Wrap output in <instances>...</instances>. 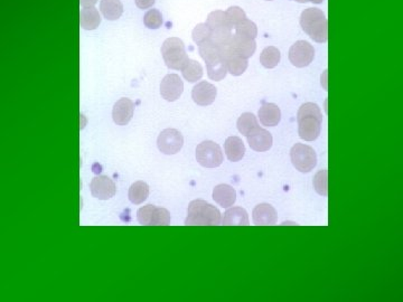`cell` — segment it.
<instances>
[{
    "label": "cell",
    "mask_w": 403,
    "mask_h": 302,
    "mask_svg": "<svg viewBox=\"0 0 403 302\" xmlns=\"http://www.w3.org/2000/svg\"><path fill=\"white\" fill-rule=\"evenodd\" d=\"M298 134L305 141H314L321 134L323 114L321 109L315 103H305L299 108L297 114Z\"/></svg>",
    "instance_id": "1"
},
{
    "label": "cell",
    "mask_w": 403,
    "mask_h": 302,
    "mask_svg": "<svg viewBox=\"0 0 403 302\" xmlns=\"http://www.w3.org/2000/svg\"><path fill=\"white\" fill-rule=\"evenodd\" d=\"M301 26L303 31L316 43H326L328 40V23L321 9H305L301 13Z\"/></svg>",
    "instance_id": "2"
},
{
    "label": "cell",
    "mask_w": 403,
    "mask_h": 302,
    "mask_svg": "<svg viewBox=\"0 0 403 302\" xmlns=\"http://www.w3.org/2000/svg\"><path fill=\"white\" fill-rule=\"evenodd\" d=\"M220 224H221V213L215 206L202 200L190 202L185 225L216 226Z\"/></svg>",
    "instance_id": "3"
},
{
    "label": "cell",
    "mask_w": 403,
    "mask_h": 302,
    "mask_svg": "<svg viewBox=\"0 0 403 302\" xmlns=\"http://www.w3.org/2000/svg\"><path fill=\"white\" fill-rule=\"evenodd\" d=\"M162 55L168 69L182 71L188 63V53L184 42L177 38H167L162 46Z\"/></svg>",
    "instance_id": "4"
},
{
    "label": "cell",
    "mask_w": 403,
    "mask_h": 302,
    "mask_svg": "<svg viewBox=\"0 0 403 302\" xmlns=\"http://www.w3.org/2000/svg\"><path fill=\"white\" fill-rule=\"evenodd\" d=\"M196 160L205 168H216L223 163V154L218 143L206 140L196 148Z\"/></svg>",
    "instance_id": "5"
},
{
    "label": "cell",
    "mask_w": 403,
    "mask_h": 302,
    "mask_svg": "<svg viewBox=\"0 0 403 302\" xmlns=\"http://www.w3.org/2000/svg\"><path fill=\"white\" fill-rule=\"evenodd\" d=\"M290 158L295 168L301 173H310L317 165V156L312 147L296 143L290 151Z\"/></svg>",
    "instance_id": "6"
},
{
    "label": "cell",
    "mask_w": 403,
    "mask_h": 302,
    "mask_svg": "<svg viewBox=\"0 0 403 302\" xmlns=\"http://www.w3.org/2000/svg\"><path fill=\"white\" fill-rule=\"evenodd\" d=\"M138 222L144 226H167L171 224V213L166 208L146 205L137 212Z\"/></svg>",
    "instance_id": "7"
},
{
    "label": "cell",
    "mask_w": 403,
    "mask_h": 302,
    "mask_svg": "<svg viewBox=\"0 0 403 302\" xmlns=\"http://www.w3.org/2000/svg\"><path fill=\"white\" fill-rule=\"evenodd\" d=\"M315 57V49L306 40L296 42L289 49V61L296 67L303 69L310 65Z\"/></svg>",
    "instance_id": "8"
},
{
    "label": "cell",
    "mask_w": 403,
    "mask_h": 302,
    "mask_svg": "<svg viewBox=\"0 0 403 302\" xmlns=\"http://www.w3.org/2000/svg\"><path fill=\"white\" fill-rule=\"evenodd\" d=\"M157 145L162 154H176L184 145V138L176 129H166L159 134Z\"/></svg>",
    "instance_id": "9"
},
{
    "label": "cell",
    "mask_w": 403,
    "mask_h": 302,
    "mask_svg": "<svg viewBox=\"0 0 403 302\" xmlns=\"http://www.w3.org/2000/svg\"><path fill=\"white\" fill-rule=\"evenodd\" d=\"M184 83L177 74H168L160 83V95L168 102H174L182 97Z\"/></svg>",
    "instance_id": "10"
},
{
    "label": "cell",
    "mask_w": 403,
    "mask_h": 302,
    "mask_svg": "<svg viewBox=\"0 0 403 302\" xmlns=\"http://www.w3.org/2000/svg\"><path fill=\"white\" fill-rule=\"evenodd\" d=\"M92 196L100 200H108L116 195V184L108 176L94 177L90 184Z\"/></svg>",
    "instance_id": "11"
},
{
    "label": "cell",
    "mask_w": 403,
    "mask_h": 302,
    "mask_svg": "<svg viewBox=\"0 0 403 302\" xmlns=\"http://www.w3.org/2000/svg\"><path fill=\"white\" fill-rule=\"evenodd\" d=\"M222 56L225 58V63L227 66V72L232 74L233 77H240L247 71L248 58L240 56L236 54V51H233L230 45L222 47Z\"/></svg>",
    "instance_id": "12"
},
{
    "label": "cell",
    "mask_w": 403,
    "mask_h": 302,
    "mask_svg": "<svg viewBox=\"0 0 403 302\" xmlns=\"http://www.w3.org/2000/svg\"><path fill=\"white\" fill-rule=\"evenodd\" d=\"M216 95L218 88L206 81L197 83L192 91V99L197 106H211L215 101Z\"/></svg>",
    "instance_id": "13"
},
{
    "label": "cell",
    "mask_w": 403,
    "mask_h": 302,
    "mask_svg": "<svg viewBox=\"0 0 403 302\" xmlns=\"http://www.w3.org/2000/svg\"><path fill=\"white\" fill-rule=\"evenodd\" d=\"M135 104L130 99L123 97L116 101L112 110V119L118 126H127L134 117Z\"/></svg>",
    "instance_id": "14"
},
{
    "label": "cell",
    "mask_w": 403,
    "mask_h": 302,
    "mask_svg": "<svg viewBox=\"0 0 403 302\" xmlns=\"http://www.w3.org/2000/svg\"><path fill=\"white\" fill-rule=\"evenodd\" d=\"M247 138L250 148L258 152H264L273 147V136L260 127L254 129Z\"/></svg>",
    "instance_id": "15"
},
{
    "label": "cell",
    "mask_w": 403,
    "mask_h": 302,
    "mask_svg": "<svg viewBox=\"0 0 403 302\" xmlns=\"http://www.w3.org/2000/svg\"><path fill=\"white\" fill-rule=\"evenodd\" d=\"M252 218L256 225H275L278 220V215L273 206L269 204H260L253 209Z\"/></svg>",
    "instance_id": "16"
},
{
    "label": "cell",
    "mask_w": 403,
    "mask_h": 302,
    "mask_svg": "<svg viewBox=\"0 0 403 302\" xmlns=\"http://www.w3.org/2000/svg\"><path fill=\"white\" fill-rule=\"evenodd\" d=\"M259 119L266 127L278 126L281 120L280 109L275 103H264L259 109Z\"/></svg>",
    "instance_id": "17"
},
{
    "label": "cell",
    "mask_w": 403,
    "mask_h": 302,
    "mask_svg": "<svg viewBox=\"0 0 403 302\" xmlns=\"http://www.w3.org/2000/svg\"><path fill=\"white\" fill-rule=\"evenodd\" d=\"M213 200L221 207H231L236 200V189H233L232 186L225 185V184L218 185L213 189Z\"/></svg>",
    "instance_id": "18"
},
{
    "label": "cell",
    "mask_w": 403,
    "mask_h": 302,
    "mask_svg": "<svg viewBox=\"0 0 403 302\" xmlns=\"http://www.w3.org/2000/svg\"><path fill=\"white\" fill-rule=\"evenodd\" d=\"M225 150L227 159L232 163H236L245 157V145L241 138L232 136L225 140Z\"/></svg>",
    "instance_id": "19"
},
{
    "label": "cell",
    "mask_w": 403,
    "mask_h": 302,
    "mask_svg": "<svg viewBox=\"0 0 403 302\" xmlns=\"http://www.w3.org/2000/svg\"><path fill=\"white\" fill-rule=\"evenodd\" d=\"M230 46L236 54L245 57V58H250L251 56H253L257 49L256 40L242 38V36H238L236 34L234 35Z\"/></svg>",
    "instance_id": "20"
},
{
    "label": "cell",
    "mask_w": 403,
    "mask_h": 302,
    "mask_svg": "<svg viewBox=\"0 0 403 302\" xmlns=\"http://www.w3.org/2000/svg\"><path fill=\"white\" fill-rule=\"evenodd\" d=\"M205 63H206L208 75L211 80L222 81L227 77V66L222 54L208 58V60L205 61Z\"/></svg>",
    "instance_id": "21"
},
{
    "label": "cell",
    "mask_w": 403,
    "mask_h": 302,
    "mask_svg": "<svg viewBox=\"0 0 403 302\" xmlns=\"http://www.w3.org/2000/svg\"><path fill=\"white\" fill-rule=\"evenodd\" d=\"M249 216H248L247 211L242 207H232L227 209L222 220V225H249Z\"/></svg>",
    "instance_id": "22"
},
{
    "label": "cell",
    "mask_w": 403,
    "mask_h": 302,
    "mask_svg": "<svg viewBox=\"0 0 403 302\" xmlns=\"http://www.w3.org/2000/svg\"><path fill=\"white\" fill-rule=\"evenodd\" d=\"M81 27L86 31H93L98 29L101 24V16L98 9L94 6L83 7L81 9V18H79Z\"/></svg>",
    "instance_id": "23"
},
{
    "label": "cell",
    "mask_w": 403,
    "mask_h": 302,
    "mask_svg": "<svg viewBox=\"0 0 403 302\" xmlns=\"http://www.w3.org/2000/svg\"><path fill=\"white\" fill-rule=\"evenodd\" d=\"M100 10L107 20H116L121 17L123 5L120 0H101Z\"/></svg>",
    "instance_id": "24"
},
{
    "label": "cell",
    "mask_w": 403,
    "mask_h": 302,
    "mask_svg": "<svg viewBox=\"0 0 403 302\" xmlns=\"http://www.w3.org/2000/svg\"><path fill=\"white\" fill-rule=\"evenodd\" d=\"M148 196H149V186L145 182L139 180L130 186L128 193L129 200L135 205L142 204L147 200Z\"/></svg>",
    "instance_id": "25"
},
{
    "label": "cell",
    "mask_w": 403,
    "mask_h": 302,
    "mask_svg": "<svg viewBox=\"0 0 403 302\" xmlns=\"http://www.w3.org/2000/svg\"><path fill=\"white\" fill-rule=\"evenodd\" d=\"M281 54L275 46H268L260 55V63L266 69H275L280 63Z\"/></svg>",
    "instance_id": "26"
},
{
    "label": "cell",
    "mask_w": 403,
    "mask_h": 302,
    "mask_svg": "<svg viewBox=\"0 0 403 302\" xmlns=\"http://www.w3.org/2000/svg\"><path fill=\"white\" fill-rule=\"evenodd\" d=\"M236 126H238V132H241L245 137H248L254 129L258 128V120H257L254 114L247 112V113H243L241 117L238 118Z\"/></svg>",
    "instance_id": "27"
},
{
    "label": "cell",
    "mask_w": 403,
    "mask_h": 302,
    "mask_svg": "<svg viewBox=\"0 0 403 302\" xmlns=\"http://www.w3.org/2000/svg\"><path fill=\"white\" fill-rule=\"evenodd\" d=\"M232 31L233 29H230V27H221V29H214L211 40L216 46H219L220 49L229 46L232 42L233 38H234Z\"/></svg>",
    "instance_id": "28"
},
{
    "label": "cell",
    "mask_w": 403,
    "mask_h": 302,
    "mask_svg": "<svg viewBox=\"0 0 403 302\" xmlns=\"http://www.w3.org/2000/svg\"><path fill=\"white\" fill-rule=\"evenodd\" d=\"M183 77L188 82L194 83L201 80L203 77V67L199 62L194 60L188 61V63L182 70Z\"/></svg>",
    "instance_id": "29"
},
{
    "label": "cell",
    "mask_w": 403,
    "mask_h": 302,
    "mask_svg": "<svg viewBox=\"0 0 403 302\" xmlns=\"http://www.w3.org/2000/svg\"><path fill=\"white\" fill-rule=\"evenodd\" d=\"M212 33H213V29H211L208 24L202 23L195 26V29H193V33H192V36H193V40L195 44L199 46L211 40Z\"/></svg>",
    "instance_id": "30"
},
{
    "label": "cell",
    "mask_w": 403,
    "mask_h": 302,
    "mask_svg": "<svg viewBox=\"0 0 403 302\" xmlns=\"http://www.w3.org/2000/svg\"><path fill=\"white\" fill-rule=\"evenodd\" d=\"M236 34L242 38H251V40H256L257 35H258V29H257L256 24L249 19H245L238 25L236 26Z\"/></svg>",
    "instance_id": "31"
},
{
    "label": "cell",
    "mask_w": 403,
    "mask_h": 302,
    "mask_svg": "<svg viewBox=\"0 0 403 302\" xmlns=\"http://www.w3.org/2000/svg\"><path fill=\"white\" fill-rule=\"evenodd\" d=\"M225 15H227V24H229L231 29H236V25L247 19V15H245V10L238 6L230 7L225 12Z\"/></svg>",
    "instance_id": "32"
},
{
    "label": "cell",
    "mask_w": 403,
    "mask_h": 302,
    "mask_svg": "<svg viewBox=\"0 0 403 302\" xmlns=\"http://www.w3.org/2000/svg\"><path fill=\"white\" fill-rule=\"evenodd\" d=\"M206 24L213 31L214 29H221V27H230L229 24H227V15L222 10H215V12L210 13L208 19H206Z\"/></svg>",
    "instance_id": "33"
},
{
    "label": "cell",
    "mask_w": 403,
    "mask_h": 302,
    "mask_svg": "<svg viewBox=\"0 0 403 302\" xmlns=\"http://www.w3.org/2000/svg\"><path fill=\"white\" fill-rule=\"evenodd\" d=\"M144 24L149 29H158L162 25V13L158 9H151L144 16Z\"/></svg>",
    "instance_id": "34"
},
{
    "label": "cell",
    "mask_w": 403,
    "mask_h": 302,
    "mask_svg": "<svg viewBox=\"0 0 403 302\" xmlns=\"http://www.w3.org/2000/svg\"><path fill=\"white\" fill-rule=\"evenodd\" d=\"M314 187H315V191H317L318 194L321 195V196H327L328 189H327L326 169L318 171L316 174L315 178H314Z\"/></svg>",
    "instance_id": "35"
},
{
    "label": "cell",
    "mask_w": 403,
    "mask_h": 302,
    "mask_svg": "<svg viewBox=\"0 0 403 302\" xmlns=\"http://www.w3.org/2000/svg\"><path fill=\"white\" fill-rule=\"evenodd\" d=\"M135 3L139 9H148L155 5V0H135Z\"/></svg>",
    "instance_id": "36"
},
{
    "label": "cell",
    "mask_w": 403,
    "mask_h": 302,
    "mask_svg": "<svg viewBox=\"0 0 403 302\" xmlns=\"http://www.w3.org/2000/svg\"><path fill=\"white\" fill-rule=\"evenodd\" d=\"M79 3L83 7H91L98 3V0H79Z\"/></svg>",
    "instance_id": "37"
},
{
    "label": "cell",
    "mask_w": 403,
    "mask_h": 302,
    "mask_svg": "<svg viewBox=\"0 0 403 302\" xmlns=\"http://www.w3.org/2000/svg\"><path fill=\"white\" fill-rule=\"evenodd\" d=\"M308 1H310V3H321L324 0H308Z\"/></svg>",
    "instance_id": "38"
},
{
    "label": "cell",
    "mask_w": 403,
    "mask_h": 302,
    "mask_svg": "<svg viewBox=\"0 0 403 302\" xmlns=\"http://www.w3.org/2000/svg\"><path fill=\"white\" fill-rule=\"evenodd\" d=\"M294 1H297V3H308V0H294Z\"/></svg>",
    "instance_id": "39"
},
{
    "label": "cell",
    "mask_w": 403,
    "mask_h": 302,
    "mask_svg": "<svg viewBox=\"0 0 403 302\" xmlns=\"http://www.w3.org/2000/svg\"><path fill=\"white\" fill-rule=\"evenodd\" d=\"M267 1H271V0H267Z\"/></svg>",
    "instance_id": "40"
}]
</instances>
